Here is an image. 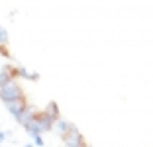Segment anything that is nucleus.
Returning a JSON list of instances; mask_svg holds the SVG:
<instances>
[{"mask_svg":"<svg viewBox=\"0 0 153 147\" xmlns=\"http://www.w3.org/2000/svg\"><path fill=\"white\" fill-rule=\"evenodd\" d=\"M53 124H55V122L49 120V118L43 114V110H41V112H36L33 120L30 122L24 129H26L27 135L33 139L36 135H43V134H47V131H53Z\"/></svg>","mask_w":153,"mask_h":147,"instance_id":"1","label":"nucleus"},{"mask_svg":"<svg viewBox=\"0 0 153 147\" xmlns=\"http://www.w3.org/2000/svg\"><path fill=\"white\" fill-rule=\"evenodd\" d=\"M18 98H24V90H22V86L18 85V80H10V82L0 86V100L4 104L14 102V100H18Z\"/></svg>","mask_w":153,"mask_h":147,"instance_id":"2","label":"nucleus"},{"mask_svg":"<svg viewBox=\"0 0 153 147\" xmlns=\"http://www.w3.org/2000/svg\"><path fill=\"white\" fill-rule=\"evenodd\" d=\"M61 139H63L65 147H86L85 137H82V134L79 131V128H76L75 124H71L69 131H67V134H65Z\"/></svg>","mask_w":153,"mask_h":147,"instance_id":"3","label":"nucleus"},{"mask_svg":"<svg viewBox=\"0 0 153 147\" xmlns=\"http://www.w3.org/2000/svg\"><path fill=\"white\" fill-rule=\"evenodd\" d=\"M14 79L39 80V75H37L36 71H30V69H26V67H22V65H18V67H14Z\"/></svg>","mask_w":153,"mask_h":147,"instance_id":"4","label":"nucleus"},{"mask_svg":"<svg viewBox=\"0 0 153 147\" xmlns=\"http://www.w3.org/2000/svg\"><path fill=\"white\" fill-rule=\"evenodd\" d=\"M33 116H36V110H33L32 106H27V108H24V110L20 112L18 116H16V122H18L22 128H26V125L33 120Z\"/></svg>","mask_w":153,"mask_h":147,"instance_id":"5","label":"nucleus"},{"mask_svg":"<svg viewBox=\"0 0 153 147\" xmlns=\"http://www.w3.org/2000/svg\"><path fill=\"white\" fill-rule=\"evenodd\" d=\"M24 108H27V100H26V96H24V98H18V100H14V102H8V104H6V110H8L14 118L18 116L20 112L24 110Z\"/></svg>","mask_w":153,"mask_h":147,"instance_id":"6","label":"nucleus"},{"mask_svg":"<svg viewBox=\"0 0 153 147\" xmlns=\"http://www.w3.org/2000/svg\"><path fill=\"white\" fill-rule=\"evenodd\" d=\"M43 114H45L47 118H49V120H53V122L61 120V110H59V104L55 102V100H51V102H47V106H45Z\"/></svg>","mask_w":153,"mask_h":147,"instance_id":"7","label":"nucleus"},{"mask_svg":"<svg viewBox=\"0 0 153 147\" xmlns=\"http://www.w3.org/2000/svg\"><path fill=\"white\" fill-rule=\"evenodd\" d=\"M10 80H16L14 79V65H4L0 69V86L10 82Z\"/></svg>","mask_w":153,"mask_h":147,"instance_id":"8","label":"nucleus"},{"mask_svg":"<svg viewBox=\"0 0 153 147\" xmlns=\"http://www.w3.org/2000/svg\"><path fill=\"white\" fill-rule=\"evenodd\" d=\"M69 128H71V122L63 120V118H61V120H57V122L53 124V129L57 131V135H59V137H63V135L69 131Z\"/></svg>","mask_w":153,"mask_h":147,"instance_id":"9","label":"nucleus"},{"mask_svg":"<svg viewBox=\"0 0 153 147\" xmlns=\"http://www.w3.org/2000/svg\"><path fill=\"white\" fill-rule=\"evenodd\" d=\"M8 41H10L8 30H6V27H2V26H0V47H6V45H8Z\"/></svg>","mask_w":153,"mask_h":147,"instance_id":"10","label":"nucleus"},{"mask_svg":"<svg viewBox=\"0 0 153 147\" xmlns=\"http://www.w3.org/2000/svg\"><path fill=\"white\" fill-rule=\"evenodd\" d=\"M43 145H45L43 135H36V137H33V147H43Z\"/></svg>","mask_w":153,"mask_h":147,"instance_id":"11","label":"nucleus"},{"mask_svg":"<svg viewBox=\"0 0 153 147\" xmlns=\"http://www.w3.org/2000/svg\"><path fill=\"white\" fill-rule=\"evenodd\" d=\"M0 55H4L6 59L10 57V53H8V49H6V47H0Z\"/></svg>","mask_w":153,"mask_h":147,"instance_id":"12","label":"nucleus"},{"mask_svg":"<svg viewBox=\"0 0 153 147\" xmlns=\"http://www.w3.org/2000/svg\"><path fill=\"white\" fill-rule=\"evenodd\" d=\"M6 139V131H0V145H2V141Z\"/></svg>","mask_w":153,"mask_h":147,"instance_id":"13","label":"nucleus"},{"mask_svg":"<svg viewBox=\"0 0 153 147\" xmlns=\"http://www.w3.org/2000/svg\"><path fill=\"white\" fill-rule=\"evenodd\" d=\"M24 147H33V143H27V145H24Z\"/></svg>","mask_w":153,"mask_h":147,"instance_id":"14","label":"nucleus"},{"mask_svg":"<svg viewBox=\"0 0 153 147\" xmlns=\"http://www.w3.org/2000/svg\"><path fill=\"white\" fill-rule=\"evenodd\" d=\"M0 147H2V145H0Z\"/></svg>","mask_w":153,"mask_h":147,"instance_id":"15","label":"nucleus"}]
</instances>
